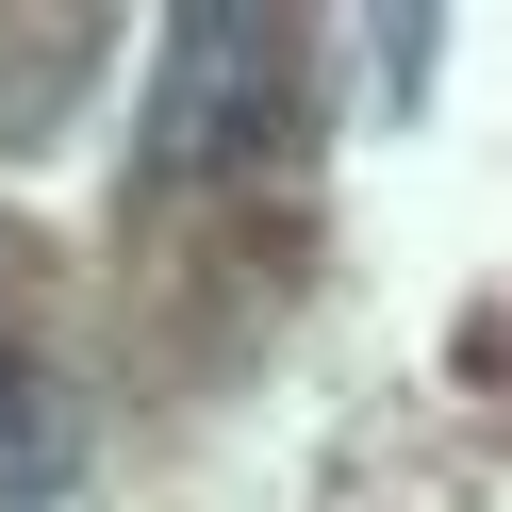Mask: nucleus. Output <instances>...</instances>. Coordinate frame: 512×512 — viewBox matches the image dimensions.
Wrapping results in <instances>:
<instances>
[{
  "instance_id": "1",
  "label": "nucleus",
  "mask_w": 512,
  "mask_h": 512,
  "mask_svg": "<svg viewBox=\"0 0 512 512\" xmlns=\"http://www.w3.org/2000/svg\"><path fill=\"white\" fill-rule=\"evenodd\" d=\"M281 17H248V0H215V17H182L166 34V83H149V182H199V166H248V149L281 133Z\"/></svg>"
},
{
  "instance_id": "2",
  "label": "nucleus",
  "mask_w": 512,
  "mask_h": 512,
  "mask_svg": "<svg viewBox=\"0 0 512 512\" xmlns=\"http://www.w3.org/2000/svg\"><path fill=\"white\" fill-rule=\"evenodd\" d=\"M17 413H34V380H17V347H0V430H17Z\"/></svg>"
},
{
  "instance_id": "3",
  "label": "nucleus",
  "mask_w": 512,
  "mask_h": 512,
  "mask_svg": "<svg viewBox=\"0 0 512 512\" xmlns=\"http://www.w3.org/2000/svg\"><path fill=\"white\" fill-rule=\"evenodd\" d=\"M34 512H83V496H67V479H50V496H34Z\"/></svg>"
}]
</instances>
